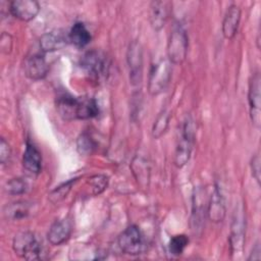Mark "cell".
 Instances as JSON below:
<instances>
[{"label": "cell", "instance_id": "13", "mask_svg": "<svg viewBox=\"0 0 261 261\" xmlns=\"http://www.w3.org/2000/svg\"><path fill=\"white\" fill-rule=\"evenodd\" d=\"M68 41V34L66 35L61 30H53L42 35L40 48L43 52H53L64 48Z\"/></svg>", "mask_w": 261, "mask_h": 261}, {"label": "cell", "instance_id": "9", "mask_svg": "<svg viewBox=\"0 0 261 261\" xmlns=\"http://www.w3.org/2000/svg\"><path fill=\"white\" fill-rule=\"evenodd\" d=\"M245 242V223L242 212H236L229 234V247L232 255L241 256Z\"/></svg>", "mask_w": 261, "mask_h": 261}, {"label": "cell", "instance_id": "10", "mask_svg": "<svg viewBox=\"0 0 261 261\" xmlns=\"http://www.w3.org/2000/svg\"><path fill=\"white\" fill-rule=\"evenodd\" d=\"M10 13L21 21L34 19L40 11V4L35 0H14L9 3Z\"/></svg>", "mask_w": 261, "mask_h": 261}, {"label": "cell", "instance_id": "26", "mask_svg": "<svg viewBox=\"0 0 261 261\" xmlns=\"http://www.w3.org/2000/svg\"><path fill=\"white\" fill-rule=\"evenodd\" d=\"M189 244V238L186 234L173 236L169 241V252L173 256H179L184 253Z\"/></svg>", "mask_w": 261, "mask_h": 261}, {"label": "cell", "instance_id": "5", "mask_svg": "<svg viewBox=\"0 0 261 261\" xmlns=\"http://www.w3.org/2000/svg\"><path fill=\"white\" fill-rule=\"evenodd\" d=\"M117 244L120 250L132 256L140 255L145 250V239L141 229L135 225H128L117 238Z\"/></svg>", "mask_w": 261, "mask_h": 261}, {"label": "cell", "instance_id": "21", "mask_svg": "<svg viewBox=\"0 0 261 261\" xmlns=\"http://www.w3.org/2000/svg\"><path fill=\"white\" fill-rule=\"evenodd\" d=\"M99 106L94 98L81 97L79 98L77 119H90L99 115Z\"/></svg>", "mask_w": 261, "mask_h": 261}, {"label": "cell", "instance_id": "25", "mask_svg": "<svg viewBox=\"0 0 261 261\" xmlns=\"http://www.w3.org/2000/svg\"><path fill=\"white\" fill-rule=\"evenodd\" d=\"M77 180V178H71L61 185H59L58 187H56L54 190H52L49 194V200L52 203H58L60 201H62L67 194L69 193V191L71 190V187L74 185V182Z\"/></svg>", "mask_w": 261, "mask_h": 261}, {"label": "cell", "instance_id": "7", "mask_svg": "<svg viewBox=\"0 0 261 261\" xmlns=\"http://www.w3.org/2000/svg\"><path fill=\"white\" fill-rule=\"evenodd\" d=\"M260 82H261V77L259 72H255L249 82V90H248V103H249L250 117L253 125L256 128H259L261 124Z\"/></svg>", "mask_w": 261, "mask_h": 261}, {"label": "cell", "instance_id": "23", "mask_svg": "<svg viewBox=\"0 0 261 261\" xmlns=\"http://www.w3.org/2000/svg\"><path fill=\"white\" fill-rule=\"evenodd\" d=\"M170 120V113L168 110L163 109L160 111V113L157 115L153 126H152V136L155 139L161 138L167 130L168 124Z\"/></svg>", "mask_w": 261, "mask_h": 261}, {"label": "cell", "instance_id": "18", "mask_svg": "<svg viewBox=\"0 0 261 261\" xmlns=\"http://www.w3.org/2000/svg\"><path fill=\"white\" fill-rule=\"evenodd\" d=\"M22 165L24 169L34 174H39L42 169V156L37 147L29 140L22 155Z\"/></svg>", "mask_w": 261, "mask_h": 261}, {"label": "cell", "instance_id": "24", "mask_svg": "<svg viewBox=\"0 0 261 261\" xmlns=\"http://www.w3.org/2000/svg\"><path fill=\"white\" fill-rule=\"evenodd\" d=\"M97 149V143L88 133L81 134L76 139V150L83 156H89Z\"/></svg>", "mask_w": 261, "mask_h": 261}, {"label": "cell", "instance_id": "6", "mask_svg": "<svg viewBox=\"0 0 261 261\" xmlns=\"http://www.w3.org/2000/svg\"><path fill=\"white\" fill-rule=\"evenodd\" d=\"M81 67L94 80L106 76L109 68V61L106 55L98 50H91L84 54L81 59Z\"/></svg>", "mask_w": 261, "mask_h": 261}, {"label": "cell", "instance_id": "4", "mask_svg": "<svg viewBox=\"0 0 261 261\" xmlns=\"http://www.w3.org/2000/svg\"><path fill=\"white\" fill-rule=\"evenodd\" d=\"M195 141V126L191 118H187L181 127L180 139L177 142L174 153V164L180 168L186 165L191 157Z\"/></svg>", "mask_w": 261, "mask_h": 261}, {"label": "cell", "instance_id": "8", "mask_svg": "<svg viewBox=\"0 0 261 261\" xmlns=\"http://www.w3.org/2000/svg\"><path fill=\"white\" fill-rule=\"evenodd\" d=\"M126 61L130 83L133 85H139L143 77V49L138 41H133L129 44L126 53Z\"/></svg>", "mask_w": 261, "mask_h": 261}, {"label": "cell", "instance_id": "3", "mask_svg": "<svg viewBox=\"0 0 261 261\" xmlns=\"http://www.w3.org/2000/svg\"><path fill=\"white\" fill-rule=\"evenodd\" d=\"M171 62L161 59L152 65L148 79V91L151 96H157L165 91L171 79Z\"/></svg>", "mask_w": 261, "mask_h": 261}, {"label": "cell", "instance_id": "29", "mask_svg": "<svg viewBox=\"0 0 261 261\" xmlns=\"http://www.w3.org/2000/svg\"><path fill=\"white\" fill-rule=\"evenodd\" d=\"M11 157V148L8 144V142L1 138L0 140V162L1 164H6Z\"/></svg>", "mask_w": 261, "mask_h": 261}, {"label": "cell", "instance_id": "11", "mask_svg": "<svg viewBox=\"0 0 261 261\" xmlns=\"http://www.w3.org/2000/svg\"><path fill=\"white\" fill-rule=\"evenodd\" d=\"M48 63L45 57L41 54H33L24 60L23 71L24 74L34 81L44 79L48 73Z\"/></svg>", "mask_w": 261, "mask_h": 261}, {"label": "cell", "instance_id": "16", "mask_svg": "<svg viewBox=\"0 0 261 261\" xmlns=\"http://www.w3.org/2000/svg\"><path fill=\"white\" fill-rule=\"evenodd\" d=\"M241 20V9L238 5L231 4L227 7L222 20V35L225 39H232L237 32Z\"/></svg>", "mask_w": 261, "mask_h": 261}, {"label": "cell", "instance_id": "14", "mask_svg": "<svg viewBox=\"0 0 261 261\" xmlns=\"http://www.w3.org/2000/svg\"><path fill=\"white\" fill-rule=\"evenodd\" d=\"M71 230H72V224L69 219L67 218L59 219L53 222L52 225L50 226L47 233V239L51 245L59 246L65 243L69 239L71 234Z\"/></svg>", "mask_w": 261, "mask_h": 261}, {"label": "cell", "instance_id": "27", "mask_svg": "<svg viewBox=\"0 0 261 261\" xmlns=\"http://www.w3.org/2000/svg\"><path fill=\"white\" fill-rule=\"evenodd\" d=\"M87 184L90 186L92 194L94 196L100 195L108 186V176L104 174H95L89 177Z\"/></svg>", "mask_w": 261, "mask_h": 261}, {"label": "cell", "instance_id": "28", "mask_svg": "<svg viewBox=\"0 0 261 261\" xmlns=\"http://www.w3.org/2000/svg\"><path fill=\"white\" fill-rule=\"evenodd\" d=\"M28 185L20 177H14L6 181L4 186V190L9 195H21L27 192Z\"/></svg>", "mask_w": 261, "mask_h": 261}, {"label": "cell", "instance_id": "19", "mask_svg": "<svg viewBox=\"0 0 261 261\" xmlns=\"http://www.w3.org/2000/svg\"><path fill=\"white\" fill-rule=\"evenodd\" d=\"M132 170L138 184L146 188L150 180V165L147 159L142 156H136L132 162Z\"/></svg>", "mask_w": 261, "mask_h": 261}, {"label": "cell", "instance_id": "15", "mask_svg": "<svg viewBox=\"0 0 261 261\" xmlns=\"http://www.w3.org/2000/svg\"><path fill=\"white\" fill-rule=\"evenodd\" d=\"M225 202L218 188H214L208 202L207 214L209 219L214 223L221 222L225 217Z\"/></svg>", "mask_w": 261, "mask_h": 261}, {"label": "cell", "instance_id": "12", "mask_svg": "<svg viewBox=\"0 0 261 261\" xmlns=\"http://www.w3.org/2000/svg\"><path fill=\"white\" fill-rule=\"evenodd\" d=\"M77 107L79 98L70 94L62 93L56 98V110L64 120L70 121L77 119Z\"/></svg>", "mask_w": 261, "mask_h": 261}, {"label": "cell", "instance_id": "20", "mask_svg": "<svg viewBox=\"0 0 261 261\" xmlns=\"http://www.w3.org/2000/svg\"><path fill=\"white\" fill-rule=\"evenodd\" d=\"M68 39L74 46L83 48L91 42L92 36L87 27L83 22L79 21L71 27L68 33Z\"/></svg>", "mask_w": 261, "mask_h": 261}, {"label": "cell", "instance_id": "2", "mask_svg": "<svg viewBox=\"0 0 261 261\" xmlns=\"http://www.w3.org/2000/svg\"><path fill=\"white\" fill-rule=\"evenodd\" d=\"M12 249L20 258L27 260L40 259L42 247L32 231L25 230L16 233L12 241Z\"/></svg>", "mask_w": 261, "mask_h": 261}, {"label": "cell", "instance_id": "30", "mask_svg": "<svg viewBox=\"0 0 261 261\" xmlns=\"http://www.w3.org/2000/svg\"><path fill=\"white\" fill-rule=\"evenodd\" d=\"M251 170L253 177L260 184V156L259 154H255L251 160Z\"/></svg>", "mask_w": 261, "mask_h": 261}, {"label": "cell", "instance_id": "17", "mask_svg": "<svg viewBox=\"0 0 261 261\" xmlns=\"http://www.w3.org/2000/svg\"><path fill=\"white\" fill-rule=\"evenodd\" d=\"M169 14V6L165 1H152L150 4V12H149V20L150 24L155 31H160Z\"/></svg>", "mask_w": 261, "mask_h": 261}, {"label": "cell", "instance_id": "31", "mask_svg": "<svg viewBox=\"0 0 261 261\" xmlns=\"http://www.w3.org/2000/svg\"><path fill=\"white\" fill-rule=\"evenodd\" d=\"M0 46L3 53H8L12 48V37L9 34L2 33L0 37Z\"/></svg>", "mask_w": 261, "mask_h": 261}, {"label": "cell", "instance_id": "22", "mask_svg": "<svg viewBox=\"0 0 261 261\" xmlns=\"http://www.w3.org/2000/svg\"><path fill=\"white\" fill-rule=\"evenodd\" d=\"M30 212V206L24 201H17L10 203L4 207V216L9 220H18L28 216Z\"/></svg>", "mask_w": 261, "mask_h": 261}, {"label": "cell", "instance_id": "1", "mask_svg": "<svg viewBox=\"0 0 261 261\" xmlns=\"http://www.w3.org/2000/svg\"><path fill=\"white\" fill-rule=\"evenodd\" d=\"M189 39L186 30L179 23H174L167 42V57L171 64H180L188 54Z\"/></svg>", "mask_w": 261, "mask_h": 261}]
</instances>
